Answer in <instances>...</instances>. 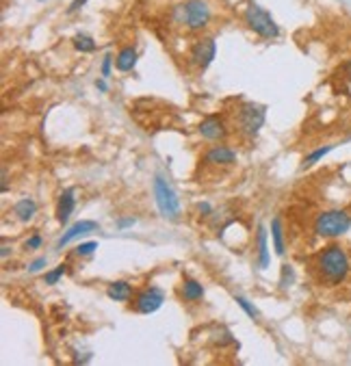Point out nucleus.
<instances>
[{"label": "nucleus", "mask_w": 351, "mask_h": 366, "mask_svg": "<svg viewBox=\"0 0 351 366\" xmlns=\"http://www.w3.org/2000/svg\"><path fill=\"white\" fill-rule=\"evenodd\" d=\"M317 269L327 284H343L351 271L349 256L341 245H327L317 256Z\"/></svg>", "instance_id": "nucleus-1"}, {"label": "nucleus", "mask_w": 351, "mask_h": 366, "mask_svg": "<svg viewBox=\"0 0 351 366\" xmlns=\"http://www.w3.org/2000/svg\"><path fill=\"white\" fill-rule=\"evenodd\" d=\"M173 17L187 31L198 33L204 31L213 20V9H210L208 0H185L182 5L173 9Z\"/></svg>", "instance_id": "nucleus-2"}, {"label": "nucleus", "mask_w": 351, "mask_h": 366, "mask_svg": "<svg viewBox=\"0 0 351 366\" xmlns=\"http://www.w3.org/2000/svg\"><path fill=\"white\" fill-rule=\"evenodd\" d=\"M351 230V215L341 208L323 210L314 219V234L319 239H341Z\"/></svg>", "instance_id": "nucleus-3"}, {"label": "nucleus", "mask_w": 351, "mask_h": 366, "mask_svg": "<svg viewBox=\"0 0 351 366\" xmlns=\"http://www.w3.org/2000/svg\"><path fill=\"white\" fill-rule=\"evenodd\" d=\"M154 199H156V208H159V213L165 219H169V222H178L180 213H182L180 199L163 176L154 178Z\"/></svg>", "instance_id": "nucleus-4"}, {"label": "nucleus", "mask_w": 351, "mask_h": 366, "mask_svg": "<svg viewBox=\"0 0 351 366\" xmlns=\"http://www.w3.org/2000/svg\"><path fill=\"white\" fill-rule=\"evenodd\" d=\"M243 20H245V24H248V28L254 31L256 35H260V38H265V40H277L280 38V26L275 24L271 13L265 11L262 7H258V5H254V3L248 5V9H245Z\"/></svg>", "instance_id": "nucleus-5"}, {"label": "nucleus", "mask_w": 351, "mask_h": 366, "mask_svg": "<svg viewBox=\"0 0 351 366\" xmlns=\"http://www.w3.org/2000/svg\"><path fill=\"white\" fill-rule=\"evenodd\" d=\"M267 113V108L262 106V104H256V102H245L241 108H239V126H241V131L245 135H258V131L262 126H265V115Z\"/></svg>", "instance_id": "nucleus-6"}, {"label": "nucleus", "mask_w": 351, "mask_h": 366, "mask_svg": "<svg viewBox=\"0 0 351 366\" xmlns=\"http://www.w3.org/2000/svg\"><path fill=\"white\" fill-rule=\"evenodd\" d=\"M163 303H165V292L156 286L139 290L135 297V310L139 315H154L156 310H161Z\"/></svg>", "instance_id": "nucleus-7"}, {"label": "nucleus", "mask_w": 351, "mask_h": 366, "mask_svg": "<svg viewBox=\"0 0 351 366\" xmlns=\"http://www.w3.org/2000/svg\"><path fill=\"white\" fill-rule=\"evenodd\" d=\"M215 54H217V44L213 38H202L193 44L191 54H189V61L191 65H196L200 69H206L210 63L215 61Z\"/></svg>", "instance_id": "nucleus-8"}, {"label": "nucleus", "mask_w": 351, "mask_h": 366, "mask_svg": "<svg viewBox=\"0 0 351 366\" xmlns=\"http://www.w3.org/2000/svg\"><path fill=\"white\" fill-rule=\"evenodd\" d=\"M198 133H200L204 139H208V141H221V139L228 137V128H225V124H223L221 117L208 115L206 119H202V124H200V128H198Z\"/></svg>", "instance_id": "nucleus-9"}, {"label": "nucleus", "mask_w": 351, "mask_h": 366, "mask_svg": "<svg viewBox=\"0 0 351 366\" xmlns=\"http://www.w3.org/2000/svg\"><path fill=\"white\" fill-rule=\"evenodd\" d=\"M74 208H76V193H74V189H65L59 195V202H57V213H55L57 222L61 226H65L69 222V217H72Z\"/></svg>", "instance_id": "nucleus-10"}, {"label": "nucleus", "mask_w": 351, "mask_h": 366, "mask_svg": "<svg viewBox=\"0 0 351 366\" xmlns=\"http://www.w3.org/2000/svg\"><path fill=\"white\" fill-rule=\"evenodd\" d=\"M96 230H100V226H98L96 222H76L74 226H69L67 232L57 241V247H65V245H69L72 241H76L78 236L92 234V232H96Z\"/></svg>", "instance_id": "nucleus-11"}, {"label": "nucleus", "mask_w": 351, "mask_h": 366, "mask_svg": "<svg viewBox=\"0 0 351 366\" xmlns=\"http://www.w3.org/2000/svg\"><path fill=\"white\" fill-rule=\"evenodd\" d=\"M204 160L208 165H232L237 163V152L232 148H228V145H213L204 154Z\"/></svg>", "instance_id": "nucleus-12"}, {"label": "nucleus", "mask_w": 351, "mask_h": 366, "mask_svg": "<svg viewBox=\"0 0 351 366\" xmlns=\"http://www.w3.org/2000/svg\"><path fill=\"white\" fill-rule=\"evenodd\" d=\"M107 297L113 299V301H130L132 299V286H130V282H126V280L111 282L109 288H107Z\"/></svg>", "instance_id": "nucleus-13"}, {"label": "nucleus", "mask_w": 351, "mask_h": 366, "mask_svg": "<svg viewBox=\"0 0 351 366\" xmlns=\"http://www.w3.org/2000/svg\"><path fill=\"white\" fill-rule=\"evenodd\" d=\"M13 213H15V217L20 219V222H31V219L37 215V204H35V199H31V197H22L20 202H17L15 206H13Z\"/></svg>", "instance_id": "nucleus-14"}, {"label": "nucleus", "mask_w": 351, "mask_h": 366, "mask_svg": "<svg viewBox=\"0 0 351 366\" xmlns=\"http://www.w3.org/2000/svg\"><path fill=\"white\" fill-rule=\"evenodd\" d=\"M137 65V50L132 46L128 48H121L117 52V59H115V67L119 72H130L132 67Z\"/></svg>", "instance_id": "nucleus-15"}, {"label": "nucleus", "mask_w": 351, "mask_h": 366, "mask_svg": "<svg viewBox=\"0 0 351 366\" xmlns=\"http://www.w3.org/2000/svg\"><path fill=\"white\" fill-rule=\"evenodd\" d=\"M271 263L269 258V247H267V228L258 226V267L267 269Z\"/></svg>", "instance_id": "nucleus-16"}, {"label": "nucleus", "mask_w": 351, "mask_h": 366, "mask_svg": "<svg viewBox=\"0 0 351 366\" xmlns=\"http://www.w3.org/2000/svg\"><path fill=\"white\" fill-rule=\"evenodd\" d=\"M202 297H204L202 282L193 280V278H187L182 282V299H187V301H200Z\"/></svg>", "instance_id": "nucleus-17"}, {"label": "nucleus", "mask_w": 351, "mask_h": 366, "mask_svg": "<svg viewBox=\"0 0 351 366\" xmlns=\"http://www.w3.org/2000/svg\"><path fill=\"white\" fill-rule=\"evenodd\" d=\"M271 241H273V249H275L277 256L286 253L284 230H282V222H280V219H273V222H271Z\"/></svg>", "instance_id": "nucleus-18"}, {"label": "nucleus", "mask_w": 351, "mask_h": 366, "mask_svg": "<svg viewBox=\"0 0 351 366\" xmlns=\"http://www.w3.org/2000/svg\"><path fill=\"white\" fill-rule=\"evenodd\" d=\"M332 150H334V145H323V148H319V150H314V152H310L304 160H302V169H308V167H314L323 156H327Z\"/></svg>", "instance_id": "nucleus-19"}, {"label": "nucleus", "mask_w": 351, "mask_h": 366, "mask_svg": "<svg viewBox=\"0 0 351 366\" xmlns=\"http://www.w3.org/2000/svg\"><path fill=\"white\" fill-rule=\"evenodd\" d=\"M72 44H74V48H76L78 52H94V50H96V40L92 38V35H87V33L74 35Z\"/></svg>", "instance_id": "nucleus-20"}, {"label": "nucleus", "mask_w": 351, "mask_h": 366, "mask_svg": "<svg viewBox=\"0 0 351 366\" xmlns=\"http://www.w3.org/2000/svg\"><path fill=\"white\" fill-rule=\"evenodd\" d=\"M234 301L239 303V308H241L243 313L248 315L252 321H258V319H260V313H258V310H256V306H254L252 301H248V299H245V297H241V295H234Z\"/></svg>", "instance_id": "nucleus-21"}, {"label": "nucleus", "mask_w": 351, "mask_h": 366, "mask_svg": "<svg viewBox=\"0 0 351 366\" xmlns=\"http://www.w3.org/2000/svg\"><path fill=\"white\" fill-rule=\"evenodd\" d=\"M210 338H213V342L219 344V347H225V344H232V342H234V338H232L230 329H228V327H219V329H215V334L210 336Z\"/></svg>", "instance_id": "nucleus-22"}, {"label": "nucleus", "mask_w": 351, "mask_h": 366, "mask_svg": "<svg viewBox=\"0 0 351 366\" xmlns=\"http://www.w3.org/2000/svg\"><path fill=\"white\" fill-rule=\"evenodd\" d=\"M65 271H67V267H65V265H59L57 269H52V271L46 273V276H44V282H46L48 286H55V284L65 276Z\"/></svg>", "instance_id": "nucleus-23"}, {"label": "nucleus", "mask_w": 351, "mask_h": 366, "mask_svg": "<svg viewBox=\"0 0 351 366\" xmlns=\"http://www.w3.org/2000/svg\"><path fill=\"white\" fill-rule=\"evenodd\" d=\"M293 282H295V271H293L291 265H284L282 267V278H280V288H289Z\"/></svg>", "instance_id": "nucleus-24"}, {"label": "nucleus", "mask_w": 351, "mask_h": 366, "mask_svg": "<svg viewBox=\"0 0 351 366\" xmlns=\"http://www.w3.org/2000/svg\"><path fill=\"white\" fill-rule=\"evenodd\" d=\"M96 249H98V243H96V241H87V243H80V245L74 249V253H76V256H92Z\"/></svg>", "instance_id": "nucleus-25"}, {"label": "nucleus", "mask_w": 351, "mask_h": 366, "mask_svg": "<svg viewBox=\"0 0 351 366\" xmlns=\"http://www.w3.org/2000/svg\"><path fill=\"white\" fill-rule=\"evenodd\" d=\"M111 65H113V57H111V54H104L102 67H100V72H102V76H104V78H109V76H111Z\"/></svg>", "instance_id": "nucleus-26"}, {"label": "nucleus", "mask_w": 351, "mask_h": 366, "mask_svg": "<svg viewBox=\"0 0 351 366\" xmlns=\"http://www.w3.org/2000/svg\"><path fill=\"white\" fill-rule=\"evenodd\" d=\"M137 224V217H124V219H117V228L119 230H126V228H132Z\"/></svg>", "instance_id": "nucleus-27"}, {"label": "nucleus", "mask_w": 351, "mask_h": 366, "mask_svg": "<svg viewBox=\"0 0 351 366\" xmlns=\"http://www.w3.org/2000/svg\"><path fill=\"white\" fill-rule=\"evenodd\" d=\"M24 247H26V249H40V247H42V236H40V234H33L31 239L24 243Z\"/></svg>", "instance_id": "nucleus-28"}, {"label": "nucleus", "mask_w": 351, "mask_h": 366, "mask_svg": "<svg viewBox=\"0 0 351 366\" xmlns=\"http://www.w3.org/2000/svg\"><path fill=\"white\" fill-rule=\"evenodd\" d=\"M46 265H48L46 258H37V260H33V263L28 265V271H31V273H37V271L46 269Z\"/></svg>", "instance_id": "nucleus-29"}, {"label": "nucleus", "mask_w": 351, "mask_h": 366, "mask_svg": "<svg viewBox=\"0 0 351 366\" xmlns=\"http://www.w3.org/2000/svg\"><path fill=\"white\" fill-rule=\"evenodd\" d=\"M198 213H200L202 217H213V206H210L208 202H200V204H198Z\"/></svg>", "instance_id": "nucleus-30"}, {"label": "nucleus", "mask_w": 351, "mask_h": 366, "mask_svg": "<svg viewBox=\"0 0 351 366\" xmlns=\"http://www.w3.org/2000/svg\"><path fill=\"white\" fill-rule=\"evenodd\" d=\"M87 3H89V0H74V3L67 7V13H76V11H80Z\"/></svg>", "instance_id": "nucleus-31"}, {"label": "nucleus", "mask_w": 351, "mask_h": 366, "mask_svg": "<svg viewBox=\"0 0 351 366\" xmlns=\"http://www.w3.org/2000/svg\"><path fill=\"white\" fill-rule=\"evenodd\" d=\"M96 89L102 91V94H107V91H109V85H107V81H104V76L96 81Z\"/></svg>", "instance_id": "nucleus-32"}, {"label": "nucleus", "mask_w": 351, "mask_h": 366, "mask_svg": "<svg viewBox=\"0 0 351 366\" xmlns=\"http://www.w3.org/2000/svg\"><path fill=\"white\" fill-rule=\"evenodd\" d=\"M11 251H13V247H9V245L5 243V245H3V249H0V256H3V258H7V256H9Z\"/></svg>", "instance_id": "nucleus-33"}, {"label": "nucleus", "mask_w": 351, "mask_h": 366, "mask_svg": "<svg viewBox=\"0 0 351 366\" xmlns=\"http://www.w3.org/2000/svg\"><path fill=\"white\" fill-rule=\"evenodd\" d=\"M3 193H7V169H3Z\"/></svg>", "instance_id": "nucleus-34"}, {"label": "nucleus", "mask_w": 351, "mask_h": 366, "mask_svg": "<svg viewBox=\"0 0 351 366\" xmlns=\"http://www.w3.org/2000/svg\"><path fill=\"white\" fill-rule=\"evenodd\" d=\"M349 81H351V63H349Z\"/></svg>", "instance_id": "nucleus-35"}, {"label": "nucleus", "mask_w": 351, "mask_h": 366, "mask_svg": "<svg viewBox=\"0 0 351 366\" xmlns=\"http://www.w3.org/2000/svg\"><path fill=\"white\" fill-rule=\"evenodd\" d=\"M40 3H46V0H40Z\"/></svg>", "instance_id": "nucleus-36"}]
</instances>
